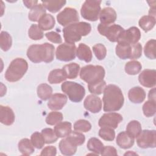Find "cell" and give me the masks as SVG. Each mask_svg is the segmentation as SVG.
<instances>
[{
	"mask_svg": "<svg viewBox=\"0 0 156 156\" xmlns=\"http://www.w3.org/2000/svg\"><path fill=\"white\" fill-rule=\"evenodd\" d=\"M137 145L142 149L154 148L156 146V131L144 130L136 137Z\"/></svg>",
	"mask_w": 156,
	"mask_h": 156,
	"instance_id": "cell-10",
	"label": "cell"
},
{
	"mask_svg": "<svg viewBox=\"0 0 156 156\" xmlns=\"http://www.w3.org/2000/svg\"><path fill=\"white\" fill-rule=\"evenodd\" d=\"M63 115L61 112H50L46 118V122L47 124L50 126H54L60 122L63 119Z\"/></svg>",
	"mask_w": 156,
	"mask_h": 156,
	"instance_id": "cell-43",
	"label": "cell"
},
{
	"mask_svg": "<svg viewBox=\"0 0 156 156\" xmlns=\"http://www.w3.org/2000/svg\"><path fill=\"white\" fill-rule=\"evenodd\" d=\"M83 105L87 110L93 113H96L102 109V101L99 97L93 94H89L85 99Z\"/></svg>",
	"mask_w": 156,
	"mask_h": 156,
	"instance_id": "cell-15",
	"label": "cell"
},
{
	"mask_svg": "<svg viewBox=\"0 0 156 156\" xmlns=\"http://www.w3.org/2000/svg\"><path fill=\"white\" fill-rule=\"evenodd\" d=\"M102 155H117V151L116 149L111 146H104L103 150L101 154Z\"/></svg>",
	"mask_w": 156,
	"mask_h": 156,
	"instance_id": "cell-50",
	"label": "cell"
},
{
	"mask_svg": "<svg viewBox=\"0 0 156 156\" xmlns=\"http://www.w3.org/2000/svg\"><path fill=\"white\" fill-rule=\"evenodd\" d=\"M41 134L44 139L45 143L51 144L57 141L58 137L54 130L51 128H45L41 130Z\"/></svg>",
	"mask_w": 156,
	"mask_h": 156,
	"instance_id": "cell-42",
	"label": "cell"
},
{
	"mask_svg": "<svg viewBox=\"0 0 156 156\" xmlns=\"http://www.w3.org/2000/svg\"><path fill=\"white\" fill-rule=\"evenodd\" d=\"M93 51L98 60H102L105 58L107 54V49L104 44L101 43L96 44L93 46Z\"/></svg>",
	"mask_w": 156,
	"mask_h": 156,
	"instance_id": "cell-47",
	"label": "cell"
},
{
	"mask_svg": "<svg viewBox=\"0 0 156 156\" xmlns=\"http://www.w3.org/2000/svg\"><path fill=\"white\" fill-rule=\"evenodd\" d=\"M140 38V30L136 27L133 26L129 28L126 30H124L117 42L118 43L132 44L138 43Z\"/></svg>",
	"mask_w": 156,
	"mask_h": 156,
	"instance_id": "cell-13",
	"label": "cell"
},
{
	"mask_svg": "<svg viewBox=\"0 0 156 156\" xmlns=\"http://www.w3.org/2000/svg\"><path fill=\"white\" fill-rule=\"evenodd\" d=\"M148 99L149 100L155 101V88H153L151 90L148 94Z\"/></svg>",
	"mask_w": 156,
	"mask_h": 156,
	"instance_id": "cell-52",
	"label": "cell"
},
{
	"mask_svg": "<svg viewBox=\"0 0 156 156\" xmlns=\"http://www.w3.org/2000/svg\"><path fill=\"white\" fill-rule=\"evenodd\" d=\"M91 30L90 24L86 22H77L71 24L63 29L65 41L66 43L74 44L80 41L82 37L90 34Z\"/></svg>",
	"mask_w": 156,
	"mask_h": 156,
	"instance_id": "cell-3",
	"label": "cell"
},
{
	"mask_svg": "<svg viewBox=\"0 0 156 156\" xmlns=\"http://www.w3.org/2000/svg\"><path fill=\"white\" fill-rule=\"evenodd\" d=\"M28 69V63L22 58H16L10 63L5 73V79L10 82L20 80Z\"/></svg>",
	"mask_w": 156,
	"mask_h": 156,
	"instance_id": "cell-4",
	"label": "cell"
},
{
	"mask_svg": "<svg viewBox=\"0 0 156 156\" xmlns=\"http://www.w3.org/2000/svg\"><path fill=\"white\" fill-rule=\"evenodd\" d=\"M98 135L102 139L105 141H111L115 139V132L112 128L103 127L99 130Z\"/></svg>",
	"mask_w": 156,
	"mask_h": 156,
	"instance_id": "cell-39",
	"label": "cell"
},
{
	"mask_svg": "<svg viewBox=\"0 0 156 156\" xmlns=\"http://www.w3.org/2000/svg\"><path fill=\"white\" fill-rule=\"evenodd\" d=\"M138 24L145 32H147L155 26V18L150 15L143 16L140 19Z\"/></svg>",
	"mask_w": 156,
	"mask_h": 156,
	"instance_id": "cell-30",
	"label": "cell"
},
{
	"mask_svg": "<svg viewBox=\"0 0 156 156\" xmlns=\"http://www.w3.org/2000/svg\"><path fill=\"white\" fill-rule=\"evenodd\" d=\"M116 54L122 60H133V44H128L125 43H118L116 46Z\"/></svg>",
	"mask_w": 156,
	"mask_h": 156,
	"instance_id": "cell-17",
	"label": "cell"
},
{
	"mask_svg": "<svg viewBox=\"0 0 156 156\" xmlns=\"http://www.w3.org/2000/svg\"><path fill=\"white\" fill-rule=\"evenodd\" d=\"M57 154L56 147L53 146H49L45 147L41 152L40 155H51L54 156Z\"/></svg>",
	"mask_w": 156,
	"mask_h": 156,
	"instance_id": "cell-49",
	"label": "cell"
},
{
	"mask_svg": "<svg viewBox=\"0 0 156 156\" xmlns=\"http://www.w3.org/2000/svg\"><path fill=\"white\" fill-rule=\"evenodd\" d=\"M37 95L43 101L49 99L52 94V87L47 83H41L37 87Z\"/></svg>",
	"mask_w": 156,
	"mask_h": 156,
	"instance_id": "cell-33",
	"label": "cell"
},
{
	"mask_svg": "<svg viewBox=\"0 0 156 156\" xmlns=\"http://www.w3.org/2000/svg\"><path fill=\"white\" fill-rule=\"evenodd\" d=\"M28 35L29 38L33 40H38L43 38L44 34L43 30L36 24L30 26L28 30Z\"/></svg>",
	"mask_w": 156,
	"mask_h": 156,
	"instance_id": "cell-37",
	"label": "cell"
},
{
	"mask_svg": "<svg viewBox=\"0 0 156 156\" xmlns=\"http://www.w3.org/2000/svg\"><path fill=\"white\" fill-rule=\"evenodd\" d=\"M155 40L151 39L149 40L145 44L144 48V53L146 57L149 59L155 58Z\"/></svg>",
	"mask_w": 156,
	"mask_h": 156,
	"instance_id": "cell-40",
	"label": "cell"
},
{
	"mask_svg": "<svg viewBox=\"0 0 156 156\" xmlns=\"http://www.w3.org/2000/svg\"><path fill=\"white\" fill-rule=\"evenodd\" d=\"M129 100L135 104H140L144 101L146 98L144 90L140 87H135L129 90L128 92Z\"/></svg>",
	"mask_w": 156,
	"mask_h": 156,
	"instance_id": "cell-22",
	"label": "cell"
},
{
	"mask_svg": "<svg viewBox=\"0 0 156 156\" xmlns=\"http://www.w3.org/2000/svg\"><path fill=\"white\" fill-rule=\"evenodd\" d=\"M91 129V124L85 119H79L74 124L75 131L79 132H87Z\"/></svg>",
	"mask_w": 156,
	"mask_h": 156,
	"instance_id": "cell-44",
	"label": "cell"
},
{
	"mask_svg": "<svg viewBox=\"0 0 156 156\" xmlns=\"http://www.w3.org/2000/svg\"><path fill=\"white\" fill-rule=\"evenodd\" d=\"M80 68V65L79 64L76 63H71L64 65L62 69L67 79H74L77 77Z\"/></svg>",
	"mask_w": 156,
	"mask_h": 156,
	"instance_id": "cell-28",
	"label": "cell"
},
{
	"mask_svg": "<svg viewBox=\"0 0 156 156\" xmlns=\"http://www.w3.org/2000/svg\"><path fill=\"white\" fill-rule=\"evenodd\" d=\"M46 37L49 41L54 43H61L62 42V39L60 35L55 32L51 31L45 34Z\"/></svg>",
	"mask_w": 156,
	"mask_h": 156,
	"instance_id": "cell-48",
	"label": "cell"
},
{
	"mask_svg": "<svg viewBox=\"0 0 156 156\" xmlns=\"http://www.w3.org/2000/svg\"><path fill=\"white\" fill-rule=\"evenodd\" d=\"M23 2L24 5L28 9L33 8L38 3V1H23Z\"/></svg>",
	"mask_w": 156,
	"mask_h": 156,
	"instance_id": "cell-51",
	"label": "cell"
},
{
	"mask_svg": "<svg viewBox=\"0 0 156 156\" xmlns=\"http://www.w3.org/2000/svg\"><path fill=\"white\" fill-rule=\"evenodd\" d=\"M98 30L101 35L106 37L112 42H117L124 30L123 27L116 24L106 25L101 23L99 24Z\"/></svg>",
	"mask_w": 156,
	"mask_h": 156,
	"instance_id": "cell-8",
	"label": "cell"
},
{
	"mask_svg": "<svg viewBox=\"0 0 156 156\" xmlns=\"http://www.w3.org/2000/svg\"><path fill=\"white\" fill-rule=\"evenodd\" d=\"M143 112L145 116L151 117L155 114L156 104L155 101L148 100L143 105Z\"/></svg>",
	"mask_w": 156,
	"mask_h": 156,
	"instance_id": "cell-41",
	"label": "cell"
},
{
	"mask_svg": "<svg viewBox=\"0 0 156 156\" xmlns=\"http://www.w3.org/2000/svg\"><path fill=\"white\" fill-rule=\"evenodd\" d=\"M142 131L140 122L136 120L130 121L126 127V132L132 137L136 138Z\"/></svg>",
	"mask_w": 156,
	"mask_h": 156,
	"instance_id": "cell-34",
	"label": "cell"
},
{
	"mask_svg": "<svg viewBox=\"0 0 156 156\" xmlns=\"http://www.w3.org/2000/svg\"><path fill=\"white\" fill-rule=\"evenodd\" d=\"M58 146L60 152L64 155H74L76 152L77 148V146L67 137L60 141Z\"/></svg>",
	"mask_w": 156,
	"mask_h": 156,
	"instance_id": "cell-20",
	"label": "cell"
},
{
	"mask_svg": "<svg viewBox=\"0 0 156 156\" xmlns=\"http://www.w3.org/2000/svg\"><path fill=\"white\" fill-rule=\"evenodd\" d=\"M42 5L45 9L51 13L58 12L66 3V1H41Z\"/></svg>",
	"mask_w": 156,
	"mask_h": 156,
	"instance_id": "cell-32",
	"label": "cell"
},
{
	"mask_svg": "<svg viewBox=\"0 0 156 156\" xmlns=\"http://www.w3.org/2000/svg\"><path fill=\"white\" fill-rule=\"evenodd\" d=\"M18 149L20 152L24 155H29L34 151V146L31 141L28 138H23L18 143Z\"/></svg>",
	"mask_w": 156,
	"mask_h": 156,
	"instance_id": "cell-29",
	"label": "cell"
},
{
	"mask_svg": "<svg viewBox=\"0 0 156 156\" xmlns=\"http://www.w3.org/2000/svg\"><path fill=\"white\" fill-rule=\"evenodd\" d=\"M87 146L89 151L95 153L96 155L101 154L104 147L101 140L95 137L89 139L87 142Z\"/></svg>",
	"mask_w": 156,
	"mask_h": 156,
	"instance_id": "cell-31",
	"label": "cell"
},
{
	"mask_svg": "<svg viewBox=\"0 0 156 156\" xmlns=\"http://www.w3.org/2000/svg\"><path fill=\"white\" fill-rule=\"evenodd\" d=\"M38 22V26L42 30H48L52 29L55 23L54 17L52 15L48 13L43 15Z\"/></svg>",
	"mask_w": 156,
	"mask_h": 156,
	"instance_id": "cell-25",
	"label": "cell"
},
{
	"mask_svg": "<svg viewBox=\"0 0 156 156\" xmlns=\"http://www.w3.org/2000/svg\"><path fill=\"white\" fill-rule=\"evenodd\" d=\"M61 89L63 93L67 94L69 100L73 102H80L85 94L84 87L74 82H64L61 85Z\"/></svg>",
	"mask_w": 156,
	"mask_h": 156,
	"instance_id": "cell-6",
	"label": "cell"
},
{
	"mask_svg": "<svg viewBox=\"0 0 156 156\" xmlns=\"http://www.w3.org/2000/svg\"><path fill=\"white\" fill-rule=\"evenodd\" d=\"M66 96L62 93H55L49 99L48 107L51 110H61L67 102Z\"/></svg>",
	"mask_w": 156,
	"mask_h": 156,
	"instance_id": "cell-16",
	"label": "cell"
},
{
	"mask_svg": "<svg viewBox=\"0 0 156 156\" xmlns=\"http://www.w3.org/2000/svg\"><path fill=\"white\" fill-rule=\"evenodd\" d=\"M116 141L117 145L124 149L131 147L134 144V138L125 131L120 132L117 135Z\"/></svg>",
	"mask_w": 156,
	"mask_h": 156,
	"instance_id": "cell-21",
	"label": "cell"
},
{
	"mask_svg": "<svg viewBox=\"0 0 156 156\" xmlns=\"http://www.w3.org/2000/svg\"><path fill=\"white\" fill-rule=\"evenodd\" d=\"M116 12L112 7H105L101 10L99 13V20L102 24H112L116 21Z\"/></svg>",
	"mask_w": 156,
	"mask_h": 156,
	"instance_id": "cell-18",
	"label": "cell"
},
{
	"mask_svg": "<svg viewBox=\"0 0 156 156\" xmlns=\"http://www.w3.org/2000/svg\"><path fill=\"white\" fill-rule=\"evenodd\" d=\"M15 114L10 107L0 105V121L2 124L10 126L15 121Z\"/></svg>",
	"mask_w": 156,
	"mask_h": 156,
	"instance_id": "cell-19",
	"label": "cell"
},
{
	"mask_svg": "<svg viewBox=\"0 0 156 156\" xmlns=\"http://www.w3.org/2000/svg\"><path fill=\"white\" fill-rule=\"evenodd\" d=\"M101 1L87 0L82 5L80 13L82 16L88 21H96L98 20L101 9Z\"/></svg>",
	"mask_w": 156,
	"mask_h": 156,
	"instance_id": "cell-7",
	"label": "cell"
},
{
	"mask_svg": "<svg viewBox=\"0 0 156 156\" xmlns=\"http://www.w3.org/2000/svg\"><path fill=\"white\" fill-rule=\"evenodd\" d=\"M66 79L62 69H55L49 73L48 80L51 84H57L65 81Z\"/></svg>",
	"mask_w": 156,
	"mask_h": 156,
	"instance_id": "cell-26",
	"label": "cell"
},
{
	"mask_svg": "<svg viewBox=\"0 0 156 156\" xmlns=\"http://www.w3.org/2000/svg\"><path fill=\"white\" fill-rule=\"evenodd\" d=\"M66 137L77 146L83 144L85 140V135L82 132L77 131H71L69 135Z\"/></svg>",
	"mask_w": 156,
	"mask_h": 156,
	"instance_id": "cell-45",
	"label": "cell"
},
{
	"mask_svg": "<svg viewBox=\"0 0 156 156\" xmlns=\"http://www.w3.org/2000/svg\"><path fill=\"white\" fill-rule=\"evenodd\" d=\"M106 83L104 80L93 83L88 84L89 91L92 94L96 95H99L102 94V93H103V91H104Z\"/></svg>",
	"mask_w": 156,
	"mask_h": 156,
	"instance_id": "cell-38",
	"label": "cell"
},
{
	"mask_svg": "<svg viewBox=\"0 0 156 156\" xmlns=\"http://www.w3.org/2000/svg\"><path fill=\"white\" fill-rule=\"evenodd\" d=\"M76 49L74 44L66 43L61 44L56 49V58L63 62H69L74 60L76 55Z\"/></svg>",
	"mask_w": 156,
	"mask_h": 156,
	"instance_id": "cell-9",
	"label": "cell"
},
{
	"mask_svg": "<svg viewBox=\"0 0 156 156\" xmlns=\"http://www.w3.org/2000/svg\"><path fill=\"white\" fill-rule=\"evenodd\" d=\"M12 44V39L10 35L5 31H2L0 34V46L2 51H7L10 49Z\"/></svg>",
	"mask_w": 156,
	"mask_h": 156,
	"instance_id": "cell-36",
	"label": "cell"
},
{
	"mask_svg": "<svg viewBox=\"0 0 156 156\" xmlns=\"http://www.w3.org/2000/svg\"><path fill=\"white\" fill-rule=\"evenodd\" d=\"M137 155V154H136V153H134V152H131V151H129L128 152H126V153H125L124 154V155Z\"/></svg>",
	"mask_w": 156,
	"mask_h": 156,
	"instance_id": "cell-53",
	"label": "cell"
},
{
	"mask_svg": "<svg viewBox=\"0 0 156 156\" xmlns=\"http://www.w3.org/2000/svg\"><path fill=\"white\" fill-rule=\"evenodd\" d=\"M71 127L72 125L69 122H60L55 125L54 130L58 138H65L71 132Z\"/></svg>",
	"mask_w": 156,
	"mask_h": 156,
	"instance_id": "cell-24",
	"label": "cell"
},
{
	"mask_svg": "<svg viewBox=\"0 0 156 156\" xmlns=\"http://www.w3.org/2000/svg\"><path fill=\"white\" fill-rule=\"evenodd\" d=\"M58 23L62 26H67L79 20L77 11L72 7H66L57 15Z\"/></svg>",
	"mask_w": 156,
	"mask_h": 156,
	"instance_id": "cell-11",
	"label": "cell"
},
{
	"mask_svg": "<svg viewBox=\"0 0 156 156\" xmlns=\"http://www.w3.org/2000/svg\"><path fill=\"white\" fill-rule=\"evenodd\" d=\"M30 140L34 146L38 149H41L45 144V141L41 133H40L38 132H35L32 134Z\"/></svg>",
	"mask_w": 156,
	"mask_h": 156,
	"instance_id": "cell-46",
	"label": "cell"
},
{
	"mask_svg": "<svg viewBox=\"0 0 156 156\" xmlns=\"http://www.w3.org/2000/svg\"><path fill=\"white\" fill-rule=\"evenodd\" d=\"M123 118L121 114L118 113H104L99 119L98 124L101 127H107L113 129H116L118 124L122 121Z\"/></svg>",
	"mask_w": 156,
	"mask_h": 156,
	"instance_id": "cell-12",
	"label": "cell"
},
{
	"mask_svg": "<svg viewBox=\"0 0 156 156\" xmlns=\"http://www.w3.org/2000/svg\"><path fill=\"white\" fill-rule=\"evenodd\" d=\"M76 55L80 60H83L87 63L91 61L92 52L88 46L84 43H80L76 49Z\"/></svg>",
	"mask_w": 156,
	"mask_h": 156,
	"instance_id": "cell-23",
	"label": "cell"
},
{
	"mask_svg": "<svg viewBox=\"0 0 156 156\" xmlns=\"http://www.w3.org/2000/svg\"><path fill=\"white\" fill-rule=\"evenodd\" d=\"M105 73V69L102 66L88 65L81 68L80 77L88 84H91L102 80Z\"/></svg>",
	"mask_w": 156,
	"mask_h": 156,
	"instance_id": "cell-5",
	"label": "cell"
},
{
	"mask_svg": "<svg viewBox=\"0 0 156 156\" xmlns=\"http://www.w3.org/2000/svg\"><path fill=\"white\" fill-rule=\"evenodd\" d=\"M142 65L137 60H132L128 62L125 65V71L129 75H136L141 70Z\"/></svg>",
	"mask_w": 156,
	"mask_h": 156,
	"instance_id": "cell-35",
	"label": "cell"
},
{
	"mask_svg": "<svg viewBox=\"0 0 156 156\" xmlns=\"http://www.w3.org/2000/svg\"><path fill=\"white\" fill-rule=\"evenodd\" d=\"M102 101L104 112L118 111L124 104V95L119 87L114 84H109L104 89Z\"/></svg>",
	"mask_w": 156,
	"mask_h": 156,
	"instance_id": "cell-1",
	"label": "cell"
},
{
	"mask_svg": "<svg viewBox=\"0 0 156 156\" xmlns=\"http://www.w3.org/2000/svg\"><path fill=\"white\" fill-rule=\"evenodd\" d=\"M141 85L147 88H152L156 84V71L155 69H144L138 76Z\"/></svg>",
	"mask_w": 156,
	"mask_h": 156,
	"instance_id": "cell-14",
	"label": "cell"
},
{
	"mask_svg": "<svg viewBox=\"0 0 156 156\" xmlns=\"http://www.w3.org/2000/svg\"><path fill=\"white\" fill-rule=\"evenodd\" d=\"M44 14H46V9L44 7L42 4H37L29 12L28 18L30 21L36 22L38 21L40 18Z\"/></svg>",
	"mask_w": 156,
	"mask_h": 156,
	"instance_id": "cell-27",
	"label": "cell"
},
{
	"mask_svg": "<svg viewBox=\"0 0 156 156\" xmlns=\"http://www.w3.org/2000/svg\"><path fill=\"white\" fill-rule=\"evenodd\" d=\"M55 48L49 43L41 44H32L27 51V56L29 60L35 63L44 62H51L54 57Z\"/></svg>",
	"mask_w": 156,
	"mask_h": 156,
	"instance_id": "cell-2",
	"label": "cell"
}]
</instances>
